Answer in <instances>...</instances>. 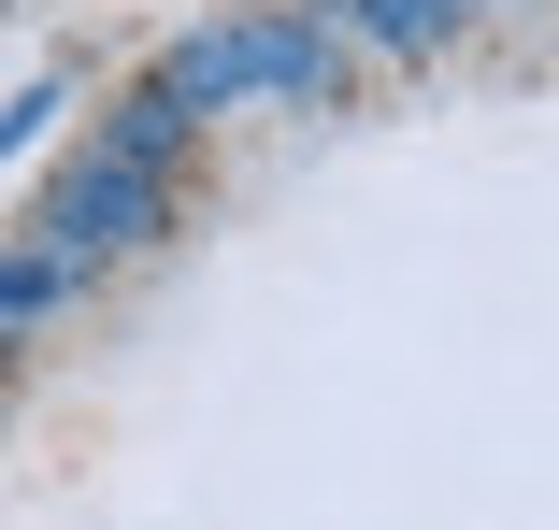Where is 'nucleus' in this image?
<instances>
[{"label":"nucleus","instance_id":"nucleus-1","mask_svg":"<svg viewBox=\"0 0 559 530\" xmlns=\"http://www.w3.org/2000/svg\"><path fill=\"white\" fill-rule=\"evenodd\" d=\"M245 86H287V100H316V86H330V29H301V15L201 29V44L158 72V100H173V116H201V100H245Z\"/></svg>","mask_w":559,"mask_h":530},{"label":"nucleus","instance_id":"nucleus-2","mask_svg":"<svg viewBox=\"0 0 559 530\" xmlns=\"http://www.w3.org/2000/svg\"><path fill=\"white\" fill-rule=\"evenodd\" d=\"M44 230H58L44 258H130V244L158 230V186H144V172H116V158H86V172L44 201Z\"/></svg>","mask_w":559,"mask_h":530},{"label":"nucleus","instance_id":"nucleus-3","mask_svg":"<svg viewBox=\"0 0 559 530\" xmlns=\"http://www.w3.org/2000/svg\"><path fill=\"white\" fill-rule=\"evenodd\" d=\"M173 144H187V116H173L158 86H144V100H116V116H100V158H116V172H158Z\"/></svg>","mask_w":559,"mask_h":530},{"label":"nucleus","instance_id":"nucleus-4","mask_svg":"<svg viewBox=\"0 0 559 530\" xmlns=\"http://www.w3.org/2000/svg\"><path fill=\"white\" fill-rule=\"evenodd\" d=\"M359 29H373V44H402V58H416V44H430V29H444V0H359Z\"/></svg>","mask_w":559,"mask_h":530},{"label":"nucleus","instance_id":"nucleus-5","mask_svg":"<svg viewBox=\"0 0 559 530\" xmlns=\"http://www.w3.org/2000/svg\"><path fill=\"white\" fill-rule=\"evenodd\" d=\"M58 273H72V258H0V315H44V301H58Z\"/></svg>","mask_w":559,"mask_h":530},{"label":"nucleus","instance_id":"nucleus-6","mask_svg":"<svg viewBox=\"0 0 559 530\" xmlns=\"http://www.w3.org/2000/svg\"><path fill=\"white\" fill-rule=\"evenodd\" d=\"M44 116H58V86H29V100H15V116H0V158H15V144H29Z\"/></svg>","mask_w":559,"mask_h":530}]
</instances>
